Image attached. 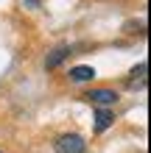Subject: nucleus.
I'll list each match as a JSON object with an SVG mask.
<instances>
[{
	"label": "nucleus",
	"instance_id": "nucleus-6",
	"mask_svg": "<svg viewBox=\"0 0 151 153\" xmlns=\"http://www.w3.org/2000/svg\"><path fill=\"white\" fill-rule=\"evenodd\" d=\"M23 3H28V6H39V0H23Z\"/></svg>",
	"mask_w": 151,
	"mask_h": 153
},
{
	"label": "nucleus",
	"instance_id": "nucleus-4",
	"mask_svg": "<svg viewBox=\"0 0 151 153\" xmlns=\"http://www.w3.org/2000/svg\"><path fill=\"white\" fill-rule=\"evenodd\" d=\"M112 123H115V114L109 109H98L95 111V131H106Z\"/></svg>",
	"mask_w": 151,
	"mask_h": 153
},
{
	"label": "nucleus",
	"instance_id": "nucleus-1",
	"mask_svg": "<svg viewBox=\"0 0 151 153\" xmlns=\"http://www.w3.org/2000/svg\"><path fill=\"white\" fill-rule=\"evenodd\" d=\"M53 148H56V153H87V142L78 134H62L53 142Z\"/></svg>",
	"mask_w": 151,
	"mask_h": 153
},
{
	"label": "nucleus",
	"instance_id": "nucleus-3",
	"mask_svg": "<svg viewBox=\"0 0 151 153\" xmlns=\"http://www.w3.org/2000/svg\"><path fill=\"white\" fill-rule=\"evenodd\" d=\"M67 56H70V48H67V45H59V48H56V50H53L50 56H48L45 67H48V70H56V67H59V64H62V61H65Z\"/></svg>",
	"mask_w": 151,
	"mask_h": 153
},
{
	"label": "nucleus",
	"instance_id": "nucleus-2",
	"mask_svg": "<svg viewBox=\"0 0 151 153\" xmlns=\"http://www.w3.org/2000/svg\"><path fill=\"white\" fill-rule=\"evenodd\" d=\"M84 97L90 103H95V106H112L118 100V92H112V89H90Z\"/></svg>",
	"mask_w": 151,
	"mask_h": 153
},
{
	"label": "nucleus",
	"instance_id": "nucleus-5",
	"mask_svg": "<svg viewBox=\"0 0 151 153\" xmlns=\"http://www.w3.org/2000/svg\"><path fill=\"white\" fill-rule=\"evenodd\" d=\"M70 78H73L76 81V84H84V81H92L95 78V70L92 67H73V70H70Z\"/></svg>",
	"mask_w": 151,
	"mask_h": 153
}]
</instances>
